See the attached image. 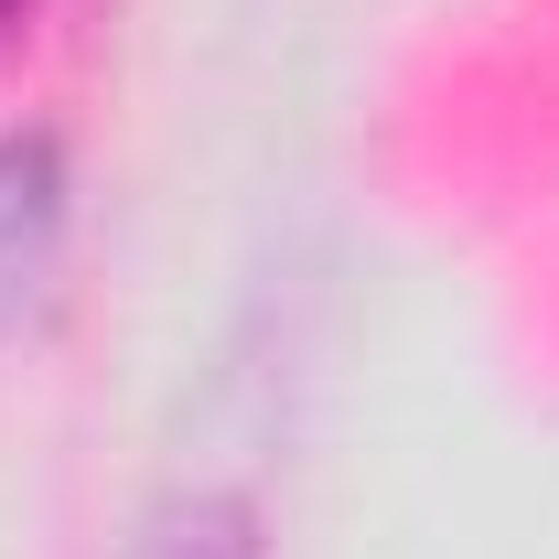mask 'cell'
I'll return each instance as SVG.
<instances>
[{"instance_id": "obj_2", "label": "cell", "mask_w": 559, "mask_h": 559, "mask_svg": "<svg viewBox=\"0 0 559 559\" xmlns=\"http://www.w3.org/2000/svg\"><path fill=\"white\" fill-rule=\"evenodd\" d=\"M151 559H259V516L237 495H194L151 527Z\"/></svg>"}, {"instance_id": "obj_1", "label": "cell", "mask_w": 559, "mask_h": 559, "mask_svg": "<svg viewBox=\"0 0 559 559\" xmlns=\"http://www.w3.org/2000/svg\"><path fill=\"white\" fill-rule=\"evenodd\" d=\"M66 151L44 130H0V334L33 323V301L55 290V259H66Z\"/></svg>"}, {"instance_id": "obj_3", "label": "cell", "mask_w": 559, "mask_h": 559, "mask_svg": "<svg viewBox=\"0 0 559 559\" xmlns=\"http://www.w3.org/2000/svg\"><path fill=\"white\" fill-rule=\"evenodd\" d=\"M11 11H22V0H0V22H11Z\"/></svg>"}]
</instances>
